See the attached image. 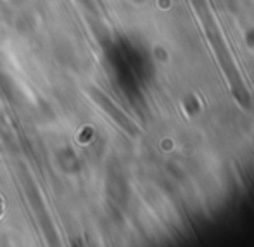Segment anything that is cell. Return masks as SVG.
<instances>
[{"mask_svg":"<svg viewBox=\"0 0 254 247\" xmlns=\"http://www.w3.org/2000/svg\"><path fill=\"white\" fill-rule=\"evenodd\" d=\"M192 7H194L195 14H197L199 21H201L204 28V35H206L207 42H209L211 49H213L216 61L220 64L221 71H223L225 78H227L228 85L232 88V95L237 100L241 106L249 107L251 106V97H249V92L246 88V83L242 80L241 73H239L237 66L234 62V57H232L230 50L227 47V42H225L223 35L220 31V26L214 21L213 12L209 9V3L207 0H190Z\"/></svg>","mask_w":254,"mask_h":247,"instance_id":"cell-1","label":"cell"}]
</instances>
